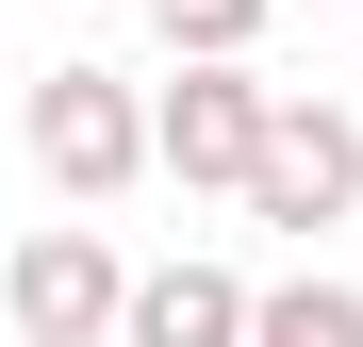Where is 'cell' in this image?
Here are the masks:
<instances>
[{"label":"cell","mask_w":363,"mask_h":347,"mask_svg":"<svg viewBox=\"0 0 363 347\" xmlns=\"http://www.w3.org/2000/svg\"><path fill=\"white\" fill-rule=\"evenodd\" d=\"M33 182H67V199L149 182V99L116 83V67H50L33 83Z\"/></svg>","instance_id":"1"},{"label":"cell","mask_w":363,"mask_h":347,"mask_svg":"<svg viewBox=\"0 0 363 347\" xmlns=\"http://www.w3.org/2000/svg\"><path fill=\"white\" fill-rule=\"evenodd\" d=\"M264 116H281V83H248V67H165V99H149V165H165V182H231V199H248Z\"/></svg>","instance_id":"2"},{"label":"cell","mask_w":363,"mask_h":347,"mask_svg":"<svg viewBox=\"0 0 363 347\" xmlns=\"http://www.w3.org/2000/svg\"><path fill=\"white\" fill-rule=\"evenodd\" d=\"M248 215H264V231H330V215H363V116H347V99H281V116H264Z\"/></svg>","instance_id":"3"},{"label":"cell","mask_w":363,"mask_h":347,"mask_svg":"<svg viewBox=\"0 0 363 347\" xmlns=\"http://www.w3.org/2000/svg\"><path fill=\"white\" fill-rule=\"evenodd\" d=\"M0 298H17V331H116V314H133V265H116L83 215H50V231H17Z\"/></svg>","instance_id":"4"},{"label":"cell","mask_w":363,"mask_h":347,"mask_svg":"<svg viewBox=\"0 0 363 347\" xmlns=\"http://www.w3.org/2000/svg\"><path fill=\"white\" fill-rule=\"evenodd\" d=\"M248 314H264L248 281L182 248V265H149V281H133V314H116V347H248Z\"/></svg>","instance_id":"5"},{"label":"cell","mask_w":363,"mask_h":347,"mask_svg":"<svg viewBox=\"0 0 363 347\" xmlns=\"http://www.w3.org/2000/svg\"><path fill=\"white\" fill-rule=\"evenodd\" d=\"M248 347H363V281H281L248 314Z\"/></svg>","instance_id":"6"},{"label":"cell","mask_w":363,"mask_h":347,"mask_svg":"<svg viewBox=\"0 0 363 347\" xmlns=\"http://www.w3.org/2000/svg\"><path fill=\"white\" fill-rule=\"evenodd\" d=\"M149 33H165V67H248L264 0H149Z\"/></svg>","instance_id":"7"},{"label":"cell","mask_w":363,"mask_h":347,"mask_svg":"<svg viewBox=\"0 0 363 347\" xmlns=\"http://www.w3.org/2000/svg\"><path fill=\"white\" fill-rule=\"evenodd\" d=\"M17 347H116V331H17Z\"/></svg>","instance_id":"8"}]
</instances>
